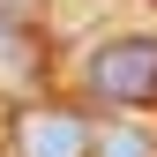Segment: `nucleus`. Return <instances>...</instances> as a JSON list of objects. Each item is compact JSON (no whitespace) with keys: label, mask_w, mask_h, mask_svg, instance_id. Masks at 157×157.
<instances>
[{"label":"nucleus","mask_w":157,"mask_h":157,"mask_svg":"<svg viewBox=\"0 0 157 157\" xmlns=\"http://www.w3.org/2000/svg\"><path fill=\"white\" fill-rule=\"evenodd\" d=\"M82 90L97 97V105H120V112L157 105V37H150V30L105 37V45L82 60Z\"/></svg>","instance_id":"nucleus-1"},{"label":"nucleus","mask_w":157,"mask_h":157,"mask_svg":"<svg viewBox=\"0 0 157 157\" xmlns=\"http://www.w3.org/2000/svg\"><path fill=\"white\" fill-rule=\"evenodd\" d=\"M90 157H157V142L142 127H97V150Z\"/></svg>","instance_id":"nucleus-3"},{"label":"nucleus","mask_w":157,"mask_h":157,"mask_svg":"<svg viewBox=\"0 0 157 157\" xmlns=\"http://www.w3.org/2000/svg\"><path fill=\"white\" fill-rule=\"evenodd\" d=\"M30 15H37V0H0V52L30 30Z\"/></svg>","instance_id":"nucleus-4"},{"label":"nucleus","mask_w":157,"mask_h":157,"mask_svg":"<svg viewBox=\"0 0 157 157\" xmlns=\"http://www.w3.org/2000/svg\"><path fill=\"white\" fill-rule=\"evenodd\" d=\"M97 150V127L67 105H30L15 112V157H90Z\"/></svg>","instance_id":"nucleus-2"}]
</instances>
